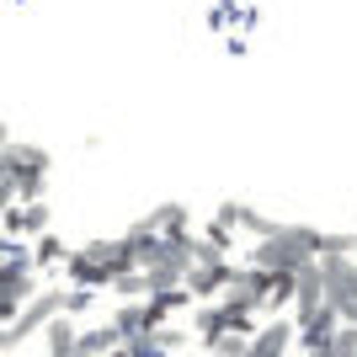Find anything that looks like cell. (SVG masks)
Wrapping results in <instances>:
<instances>
[{
	"label": "cell",
	"instance_id": "5",
	"mask_svg": "<svg viewBox=\"0 0 357 357\" xmlns=\"http://www.w3.org/2000/svg\"><path fill=\"white\" fill-rule=\"evenodd\" d=\"M0 144H6V128H0Z\"/></svg>",
	"mask_w": 357,
	"mask_h": 357
},
{
	"label": "cell",
	"instance_id": "2",
	"mask_svg": "<svg viewBox=\"0 0 357 357\" xmlns=\"http://www.w3.org/2000/svg\"><path fill=\"white\" fill-rule=\"evenodd\" d=\"M38 256H43V261H59V256H64L59 235H43V240H38Z\"/></svg>",
	"mask_w": 357,
	"mask_h": 357
},
{
	"label": "cell",
	"instance_id": "1",
	"mask_svg": "<svg viewBox=\"0 0 357 357\" xmlns=\"http://www.w3.org/2000/svg\"><path fill=\"white\" fill-rule=\"evenodd\" d=\"M48 336H54V342H48V347H54V352H70V347H75V342H70L75 331H70V326H59V320L48 326Z\"/></svg>",
	"mask_w": 357,
	"mask_h": 357
},
{
	"label": "cell",
	"instance_id": "4",
	"mask_svg": "<svg viewBox=\"0 0 357 357\" xmlns=\"http://www.w3.org/2000/svg\"><path fill=\"white\" fill-rule=\"evenodd\" d=\"M347 314H352V320H357V304H347Z\"/></svg>",
	"mask_w": 357,
	"mask_h": 357
},
{
	"label": "cell",
	"instance_id": "3",
	"mask_svg": "<svg viewBox=\"0 0 357 357\" xmlns=\"http://www.w3.org/2000/svg\"><path fill=\"white\" fill-rule=\"evenodd\" d=\"M283 336H294V331H288V326H272L267 342H261V352H267V347H283Z\"/></svg>",
	"mask_w": 357,
	"mask_h": 357
}]
</instances>
